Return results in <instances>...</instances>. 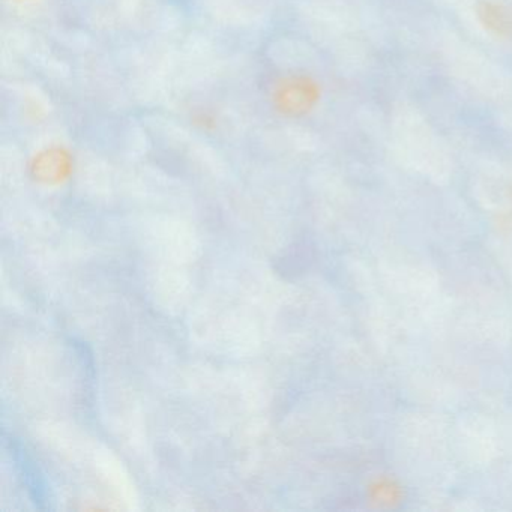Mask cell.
Here are the masks:
<instances>
[{
	"instance_id": "6da1fadb",
	"label": "cell",
	"mask_w": 512,
	"mask_h": 512,
	"mask_svg": "<svg viewBox=\"0 0 512 512\" xmlns=\"http://www.w3.org/2000/svg\"><path fill=\"white\" fill-rule=\"evenodd\" d=\"M479 25L499 40H512V11L497 0H479L475 8Z\"/></svg>"
}]
</instances>
